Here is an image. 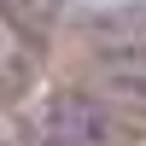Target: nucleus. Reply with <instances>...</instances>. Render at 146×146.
<instances>
[{"instance_id": "1", "label": "nucleus", "mask_w": 146, "mask_h": 146, "mask_svg": "<svg viewBox=\"0 0 146 146\" xmlns=\"http://www.w3.org/2000/svg\"><path fill=\"white\" fill-rule=\"evenodd\" d=\"M35 135L41 146H129L123 117L88 94H53L35 111Z\"/></svg>"}]
</instances>
